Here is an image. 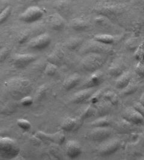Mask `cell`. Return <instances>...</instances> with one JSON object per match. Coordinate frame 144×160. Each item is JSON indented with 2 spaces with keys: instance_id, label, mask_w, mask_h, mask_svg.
Returning a JSON list of instances; mask_svg holds the SVG:
<instances>
[{
  "instance_id": "obj_11",
  "label": "cell",
  "mask_w": 144,
  "mask_h": 160,
  "mask_svg": "<svg viewBox=\"0 0 144 160\" xmlns=\"http://www.w3.org/2000/svg\"><path fill=\"white\" fill-rule=\"evenodd\" d=\"M67 155L71 159L78 157L82 152V148L76 140H69L65 145Z\"/></svg>"
},
{
  "instance_id": "obj_33",
  "label": "cell",
  "mask_w": 144,
  "mask_h": 160,
  "mask_svg": "<svg viewBox=\"0 0 144 160\" xmlns=\"http://www.w3.org/2000/svg\"><path fill=\"white\" fill-rule=\"evenodd\" d=\"M17 124L19 127H20L23 130L27 131L31 127V124L30 122L25 119H19L17 121Z\"/></svg>"
},
{
  "instance_id": "obj_15",
  "label": "cell",
  "mask_w": 144,
  "mask_h": 160,
  "mask_svg": "<svg viewBox=\"0 0 144 160\" xmlns=\"http://www.w3.org/2000/svg\"><path fill=\"white\" fill-rule=\"evenodd\" d=\"M64 52L60 48L57 47L54 49L47 57V60L49 62L54 64L57 66L61 64L64 59Z\"/></svg>"
},
{
  "instance_id": "obj_31",
  "label": "cell",
  "mask_w": 144,
  "mask_h": 160,
  "mask_svg": "<svg viewBox=\"0 0 144 160\" xmlns=\"http://www.w3.org/2000/svg\"><path fill=\"white\" fill-rule=\"evenodd\" d=\"M57 70L58 66L48 62V63L47 64V65L45 67V68H44V73H45L48 76H52L55 73H57Z\"/></svg>"
},
{
  "instance_id": "obj_24",
  "label": "cell",
  "mask_w": 144,
  "mask_h": 160,
  "mask_svg": "<svg viewBox=\"0 0 144 160\" xmlns=\"http://www.w3.org/2000/svg\"><path fill=\"white\" fill-rule=\"evenodd\" d=\"M93 40L101 43L111 45L115 42V38L109 34H98L94 37Z\"/></svg>"
},
{
  "instance_id": "obj_19",
  "label": "cell",
  "mask_w": 144,
  "mask_h": 160,
  "mask_svg": "<svg viewBox=\"0 0 144 160\" xmlns=\"http://www.w3.org/2000/svg\"><path fill=\"white\" fill-rule=\"evenodd\" d=\"M131 79V74L130 72H124L121 74L116 81L115 86L118 89H124L126 87Z\"/></svg>"
},
{
  "instance_id": "obj_13",
  "label": "cell",
  "mask_w": 144,
  "mask_h": 160,
  "mask_svg": "<svg viewBox=\"0 0 144 160\" xmlns=\"http://www.w3.org/2000/svg\"><path fill=\"white\" fill-rule=\"evenodd\" d=\"M121 142L119 140H112L102 146L100 149V154L103 156H107L115 153L120 147Z\"/></svg>"
},
{
  "instance_id": "obj_28",
  "label": "cell",
  "mask_w": 144,
  "mask_h": 160,
  "mask_svg": "<svg viewBox=\"0 0 144 160\" xmlns=\"http://www.w3.org/2000/svg\"><path fill=\"white\" fill-rule=\"evenodd\" d=\"M103 99L110 102L112 105H116L118 102V97L112 91H109L103 94Z\"/></svg>"
},
{
  "instance_id": "obj_25",
  "label": "cell",
  "mask_w": 144,
  "mask_h": 160,
  "mask_svg": "<svg viewBox=\"0 0 144 160\" xmlns=\"http://www.w3.org/2000/svg\"><path fill=\"white\" fill-rule=\"evenodd\" d=\"M95 112L96 110L95 107L91 105H88L87 107L83 108L80 111L79 117L84 121L85 119L93 117Z\"/></svg>"
},
{
  "instance_id": "obj_6",
  "label": "cell",
  "mask_w": 144,
  "mask_h": 160,
  "mask_svg": "<svg viewBox=\"0 0 144 160\" xmlns=\"http://www.w3.org/2000/svg\"><path fill=\"white\" fill-rule=\"evenodd\" d=\"M34 136L44 142H50L58 145L63 144L65 138L64 132L61 131L54 134H47L43 131H38L35 133Z\"/></svg>"
},
{
  "instance_id": "obj_21",
  "label": "cell",
  "mask_w": 144,
  "mask_h": 160,
  "mask_svg": "<svg viewBox=\"0 0 144 160\" xmlns=\"http://www.w3.org/2000/svg\"><path fill=\"white\" fill-rule=\"evenodd\" d=\"M133 125L128 121L122 118V121L118 122L115 124V130L121 133H126L130 132L133 130Z\"/></svg>"
},
{
  "instance_id": "obj_4",
  "label": "cell",
  "mask_w": 144,
  "mask_h": 160,
  "mask_svg": "<svg viewBox=\"0 0 144 160\" xmlns=\"http://www.w3.org/2000/svg\"><path fill=\"white\" fill-rule=\"evenodd\" d=\"M113 49L111 45L101 43L97 41L88 42L81 49V52L84 53H99L108 55L113 53Z\"/></svg>"
},
{
  "instance_id": "obj_2",
  "label": "cell",
  "mask_w": 144,
  "mask_h": 160,
  "mask_svg": "<svg viewBox=\"0 0 144 160\" xmlns=\"http://www.w3.org/2000/svg\"><path fill=\"white\" fill-rule=\"evenodd\" d=\"M20 147L16 140L8 137L0 138V156L5 159L16 158L20 152Z\"/></svg>"
},
{
  "instance_id": "obj_30",
  "label": "cell",
  "mask_w": 144,
  "mask_h": 160,
  "mask_svg": "<svg viewBox=\"0 0 144 160\" xmlns=\"http://www.w3.org/2000/svg\"><path fill=\"white\" fill-rule=\"evenodd\" d=\"M137 89V85L135 81H133V80H131L129 84L124 89H122V93L123 94L127 95H130L135 92Z\"/></svg>"
},
{
  "instance_id": "obj_37",
  "label": "cell",
  "mask_w": 144,
  "mask_h": 160,
  "mask_svg": "<svg viewBox=\"0 0 144 160\" xmlns=\"http://www.w3.org/2000/svg\"><path fill=\"white\" fill-rule=\"evenodd\" d=\"M20 102H21V104L22 106H23L25 107H28V106H30L33 104L34 100H33V98L27 95V96L24 97L22 99H21Z\"/></svg>"
},
{
  "instance_id": "obj_41",
  "label": "cell",
  "mask_w": 144,
  "mask_h": 160,
  "mask_svg": "<svg viewBox=\"0 0 144 160\" xmlns=\"http://www.w3.org/2000/svg\"><path fill=\"white\" fill-rule=\"evenodd\" d=\"M139 102H140L142 105H144V93L142 95L141 97L140 98V101H139Z\"/></svg>"
},
{
  "instance_id": "obj_20",
  "label": "cell",
  "mask_w": 144,
  "mask_h": 160,
  "mask_svg": "<svg viewBox=\"0 0 144 160\" xmlns=\"http://www.w3.org/2000/svg\"><path fill=\"white\" fill-rule=\"evenodd\" d=\"M80 76L78 74H74L67 78L63 82V87L65 90L69 91L79 84Z\"/></svg>"
},
{
  "instance_id": "obj_38",
  "label": "cell",
  "mask_w": 144,
  "mask_h": 160,
  "mask_svg": "<svg viewBox=\"0 0 144 160\" xmlns=\"http://www.w3.org/2000/svg\"><path fill=\"white\" fill-rule=\"evenodd\" d=\"M127 49H129V50H136L137 49V48L138 47L139 45L137 44V41L135 39H133V40H129L127 42Z\"/></svg>"
},
{
  "instance_id": "obj_35",
  "label": "cell",
  "mask_w": 144,
  "mask_h": 160,
  "mask_svg": "<svg viewBox=\"0 0 144 160\" xmlns=\"http://www.w3.org/2000/svg\"><path fill=\"white\" fill-rule=\"evenodd\" d=\"M103 96V91L102 90H99L97 92H94L93 94L92 95L91 97L90 98V100L92 104H95L101 100V97Z\"/></svg>"
},
{
  "instance_id": "obj_29",
  "label": "cell",
  "mask_w": 144,
  "mask_h": 160,
  "mask_svg": "<svg viewBox=\"0 0 144 160\" xmlns=\"http://www.w3.org/2000/svg\"><path fill=\"white\" fill-rule=\"evenodd\" d=\"M134 55L137 61H144V41L139 44Z\"/></svg>"
},
{
  "instance_id": "obj_5",
  "label": "cell",
  "mask_w": 144,
  "mask_h": 160,
  "mask_svg": "<svg viewBox=\"0 0 144 160\" xmlns=\"http://www.w3.org/2000/svg\"><path fill=\"white\" fill-rule=\"evenodd\" d=\"M43 10L37 6H30L19 16L23 22L32 23L40 20L43 16Z\"/></svg>"
},
{
  "instance_id": "obj_3",
  "label": "cell",
  "mask_w": 144,
  "mask_h": 160,
  "mask_svg": "<svg viewBox=\"0 0 144 160\" xmlns=\"http://www.w3.org/2000/svg\"><path fill=\"white\" fill-rule=\"evenodd\" d=\"M106 61L105 55L99 53H88L82 61L83 68L88 72H94L100 68Z\"/></svg>"
},
{
  "instance_id": "obj_34",
  "label": "cell",
  "mask_w": 144,
  "mask_h": 160,
  "mask_svg": "<svg viewBox=\"0 0 144 160\" xmlns=\"http://www.w3.org/2000/svg\"><path fill=\"white\" fill-rule=\"evenodd\" d=\"M47 88L45 85H42L36 91V100L37 101L41 100L45 96Z\"/></svg>"
},
{
  "instance_id": "obj_8",
  "label": "cell",
  "mask_w": 144,
  "mask_h": 160,
  "mask_svg": "<svg viewBox=\"0 0 144 160\" xmlns=\"http://www.w3.org/2000/svg\"><path fill=\"white\" fill-rule=\"evenodd\" d=\"M51 42V37L46 33L40 34L34 37L28 42L29 46L34 49L42 50L47 48Z\"/></svg>"
},
{
  "instance_id": "obj_16",
  "label": "cell",
  "mask_w": 144,
  "mask_h": 160,
  "mask_svg": "<svg viewBox=\"0 0 144 160\" xmlns=\"http://www.w3.org/2000/svg\"><path fill=\"white\" fill-rule=\"evenodd\" d=\"M103 81V76L101 73H94L86 80L84 87L86 88H93L99 86Z\"/></svg>"
},
{
  "instance_id": "obj_18",
  "label": "cell",
  "mask_w": 144,
  "mask_h": 160,
  "mask_svg": "<svg viewBox=\"0 0 144 160\" xmlns=\"http://www.w3.org/2000/svg\"><path fill=\"white\" fill-rule=\"evenodd\" d=\"M112 104L107 100L103 99L95 104V110L97 111L99 115L101 116L107 115L112 109Z\"/></svg>"
},
{
  "instance_id": "obj_32",
  "label": "cell",
  "mask_w": 144,
  "mask_h": 160,
  "mask_svg": "<svg viewBox=\"0 0 144 160\" xmlns=\"http://www.w3.org/2000/svg\"><path fill=\"white\" fill-rule=\"evenodd\" d=\"M12 13V8L10 6H7L2 10L0 14V23H3L5 22L8 17L11 15Z\"/></svg>"
},
{
  "instance_id": "obj_14",
  "label": "cell",
  "mask_w": 144,
  "mask_h": 160,
  "mask_svg": "<svg viewBox=\"0 0 144 160\" xmlns=\"http://www.w3.org/2000/svg\"><path fill=\"white\" fill-rule=\"evenodd\" d=\"M94 93L93 88H86L74 94L72 102L75 104H81L90 100L92 95Z\"/></svg>"
},
{
  "instance_id": "obj_9",
  "label": "cell",
  "mask_w": 144,
  "mask_h": 160,
  "mask_svg": "<svg viewBox=\"0 0 144 160\" xmlns=\"http://www.w3.org/2000/svg\"><path fill=\"white\" fill-rule=\"evenodd\" d=\"M37 59L36 55L31 53H23L16 55L13 59V62L17 68H24L28 66Z\"/></svg>"
},
{
  "instance_id": "obj_40",
  "label": "cell",
  "mask_w": 144,
  "mask_h": 160,
  "mask_svg": "<svg viewBox=\"0 0 144 160\" xmlns=\"http://www.w3.org/2000/svg\"><path fill=\"white\" fill-rule=\"evenodd\" d=\"M8 53H9V50L6 48H4L1 50V52H0L1 62H3L5 59L7 58V56L8 55Z\"/></svg>"
},
{
  "instance_id": "obj_39",
  "label": "cell",
  "mask_w": 144,
  "mask_h": 160,
  "mask_svg": "<svg viewBox=\"0 0 144 160\" xmlns=\"http://www.w3.org/2000/svg\"><path fill=\"white\" fill-rule=\"evenodd\" d=\"M133 108L138 111L143 117H144V106L142 105L140 102H135L133 104Z\"/></svg>"
},
{
  "instance_id": "obj_27",
  "label": "cell",
  "mask_w": 144,
  "mask_h": 160,
  "mask_svg": "<svg viewBox=\"0 0 144 160\" xmlns=\"http://www.w3.org/2000/svg\"><path fill=\"white\" fill-rule=\"evenodd\" d=\"M72 28L76 31H82L86 29L88 27V23L82 19H74L71 22Z\"/></svg>"
},
{
  "instance_id": "obj_7",
  "label": "cell",
  "mask_w": 144,
  "mask_h": 160,
  "mask_svg": "<svg viewBox=\"0 0 144 160\" xmlns=\"http://www.w3.org/2000/svg\"><path fill=\"white\" fill-rule=\"evenodd\" d=\"M111 135V131L108 127H94L86 134V138L92 141L101 142L109 138Z\"/></svg>"
},
{
  "instance_id": "obj_36",
  "label": "cell",
  "mask_w": 144,
  "mask_h": 160,
  "mask_svg": "<svg viewBox=\"0 0 144 160\" xmlns=\"http://www.w3.org/2000/svg\"><path fill=\"white\" fill-rule=\"evenodd\" d=\"M135 71L139 76L144 77V61H138Z\"/></svg>"
},
{
  "instance_id": "obj_22",
  "label": "cell",
  "mask_w": 144,
  "mask_h": 160,
  "mask_svg": "<svg viewBox=\"0 0 144 160\" xmlns=\"http://www.w3.org/2000/svg\"><path fill=\"white\" fill-rule=\"evenodd\" d=\"M124 72L123 66L118 62L113 63L108 68V73L112 77L118 78Z\"/></svg>"
},
{
  "instance_id": "obj_26",
  "label": "cell",
  "mask_w": 144,
  "mask_h": 160,
  "mask_svg": "<svg viewBox=\"0 0 144 160\" xmlns=\"http://www.w3.org/2000/svg\"><path fill=\"white\" fill-rule=\"evenodd\" d=\"M83 38L80 37H73L68 40L65 43V46L70 50H75L82 44Z\"/></svg>"
},
{
  "instance_id": "obj_1",
  "label": "cell",
  "mask_w": 144,
  "mask_h": 160,
  "mask_svg": "<svg viewBox=\"0 0 144 160\" xmlns=\"http://www.w3.org/2000/svg\"><path fill=\"white\" fill-rule=\"evenodd\" d=\"M4 86L7 92L14 100H21L31 93L33 86L31 82L23 78H14L6 81Z\"/></svg>"
},
{
  "instance_id": "obj_23",
  "label": "cell",
  "mask_w": 144,
  "mask_h": 160,
  "mask_svg": "<svg viewBox=\"0 0 144 160\" xmlns=\"http://www.w3.org/2000/svg\"><path fill=\"white\" fill-rule=\"evenodd\" d=\"M111 123V118L108 115H105L94 121L91 122V125L94 127H108Z\"/></svg>"
},
{
  "instance_id": "obj_10",
  "label": "cell",
  "mask_w": 144,
  "mask_h": 160,
  "mask_svg": "<svg viewBox=\"0 0 144 160\" xmlns=\"http://www.w3.org/2000/svg\"><path fill=\"white\" fill-rule=\"evenodd\" d=\"M122 118L133 125L142 124L144 122V117L134 108H129L124 110Z\"/></svg>"
},
{
  "instance_id": "obj_12",
  "label": "cell",
  "mask_w": 144,
  "mask_h": 160,
  "mask_svg": "<svg viewBox=\"0 0 144 160\" xmlns=\"http://www.w3.org/2000/svg\"><path fill=\"white\" fill-rule=\"evenodd\" d=\"M82 119L78 118H67L65 119L61 124V127L63 130L67 131L77 130L82 125Z\"/></svg>"
},
{
  "instance_id": "obj_17",
  "label": "cell",
  "mask_w": 144,
  "mask_h": 160,
  "mask_svg": "<svg viewBox=\"0 0 144 160\" xmlns=\"http://www.w3.org/2000/svg\"><path fill=\"white\" fill-rule=\"evenodd\" d=\"M49 24L52 29L61 30L64 27L65 22L62 16L57 13L50 15L49 17Z\"/></svg>"
}]
</instances>
